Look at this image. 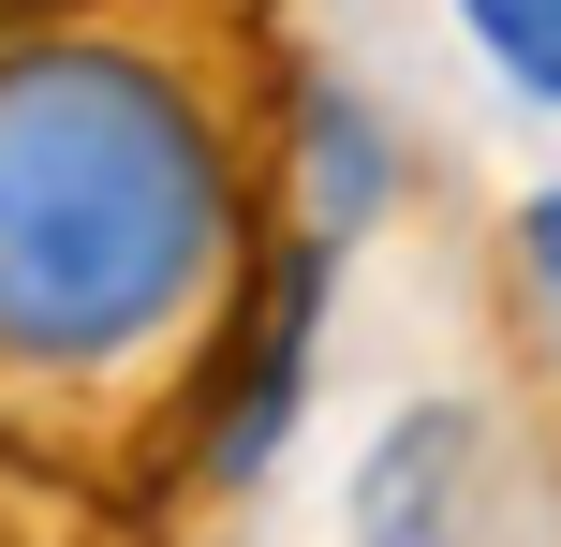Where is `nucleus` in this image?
I'll use <instances>...</instances> for the list:
<instances>
[{
	"label": "nucleus",
	"instance_id": "nucleus-1",
	"mask_svg": "<svg viewBox=\"0 0 561 547\" xmlns=\"http://www.w3.org/2000/svg\"><path fill=\"white\" fill-rule=\"evenodd\" d=\"M222 134L178 75L118 45L0 59V355H45V371L148 355L222 282Z\"/></svg>",
	"mask_w": 561,
	"mask_h": 547
},
{
	"label": "nucleus",
	"instance_id": "nucleus-2",
	"mask_svg": "<svg viewBox=\"0 0 561 547\" xmlns=\"http://www.w3.org/2000/svg\"><path fill=\"white\" fill-rule=\"evenodd\" d=\"M458 489V414H414V430L369 459V489H355V533L369 547H444V518L428 503Z\"/></svg>",
	"mask_w": 561,
	"mask_h": 547
},
{
	"label": "nucleus",
	"instance_id": "nucleus-3",
	"mask_svg": "<svg viewBox=\"0 0 561 547\" xmlns=\"http://www.w3.org/2000/svg\"><path fill=\"white\" fill-rule=\"evenodd\" d=\"M369 207H385V148L355 134V104H310V223L355 237Z\"/></svg>",
	"mask_w": 561,
	"mask_h": 547
},
{
	"label": "nucleus",
	"instance_id": "nucleus-4",
	"mask_svg": "<svg viewBox=\"0 0 561 547\" xmlns=\"http://www.w3.org/2000/svg\"><path fill=\"white\" fill-rule=\"evenodd\" d=\"M458 30H473L533 104H561V0H458Z\"/></svg>",
	"mask_w": 561,
	"mask_h": 547
},
{
	"label": "nucleus",
	"instance_id": "nucleus-5",
	"mask_svg": "<svg viewBox=\"0 0 561 547\" xmlns=\"http://www.w3.org/2000/svg\"><path fill=\"white\" fill-rule=\"evenodd\" d=\"M533 282L561 296V193H533Z\"/></svg>",
	"mask_w": 561,
	"mask_h": 547
}]
</instances>
